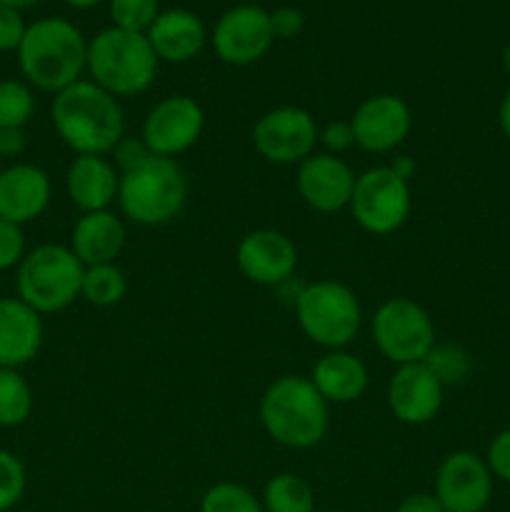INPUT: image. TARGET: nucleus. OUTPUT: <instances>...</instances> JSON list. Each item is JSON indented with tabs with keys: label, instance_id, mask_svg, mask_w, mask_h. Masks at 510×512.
Segmentation results:
<instances>
[{
	"label": "nucleus",
	"instance_id": "1",
	"mask_svg": "<svg viewBox=\"0 0 510 512\" xmlns=\"http://www.w3.org/2000/svg\"><path fill=\"white\" fill-rule=\"evenodd\" d=\"M50 118L60 140L78 155H110L125 138L118 98L93 80H78L60 90L50 105Z\"/></svg>",
	"mask_w": 510,
	"mask_h": 512
},
{
	"label": "nucleus",
	"instance_id": "2",
	"mask_svg": "<svg viewBox=\"0 0 510 512\" xmlns=\"http://www.w3.org/2000/svg\"><path fill=\"white\" fill-rule=\"evenodd\" d=\"M18 63L28 85L58 95L88 68V40L65 18L35 20L23 35Z\"/></svg>",
	"mask_w": 510,
	"mask_h": 512
},
{
	"label": "nucleus",
	"instance_id": "3",
	"mask_svg": "<svg viewBox=\"0 0 510 512\" xmlns=\"http://www.w3.org/2000/svg\"><path fill=\"white\" fill-rule=\"evenodd\" d=\"M260 423L283 448H315L328 435V403L310 378L283 375L260 398Z\"/></svg>",
	"mask_w": 510,
	"mask_h": 512
},
{
	"label": "nucleus",
	"instance_id": "4",
	"mask_svg": "<svg viewBox=\"0 0 510 512\" xmlns=\"http://www.w3.org/2000/svg\"><path fill=\"white\" fill-rule=\"evenodd\" d=\"M158 55L145 33L105 28L88 43V73L95 85L115 98L140 95L158 75Z\"/></svg>",
	"mask_w": 510,
	"mask_h": 512
},
{
	"label": "nucleus",
	"instance_id": "5",
	"mask_svg": "<svg viewBox=\"0 0 510 512\" xmlns=\"http://www.w3.org/2000/svg\"><path fill=\"white\" fill-rule=\"evenodd\" d=\"M188 200V178L173 158L145 160L140 168L120 175L118 205L128 220L145 228L178 218Z\"/></svg>",
	"mask_w": 510,
	"mask_h": 512
},
{
	"label": "nucleus",
	"instance_id": "6",
	"mask_svg": "<svg viewBox=\"0 0 510 512\" xmlns=\"http://www.w3.org/2000/svg\"><path fill=\"white\" fill-rule=\"evenodd\" d=\"M85 265L65 245L45 243L25 253L15 273L18 298L38 315L70 308L83 290Z\"/></svg>",
	"mask_w": 510,
	"mask_h": 512
},
{
	"label": "nucleus",
	"instance_id": "7",
	"mask_svg": "<svg viewBox=\"0 0 510 512\" xmlns=\"http://www.w3.org/2000/svg\"><path fill=\"white\" fill-rule=\"evenodd\" d=\"M295 315L305 338L328 350H343L363 325L358 295L335 280L310 283L295 295Z\"/></svg>",
	"mask_w": 510,
	"mask_h": 512
},
{
	"label": "nucleus",
	"instance_id": "8",
	"mask_svg": "<svg viewBox=\"0 0 510 512\" xmlns=\"http://www.w3.org/2000/svg\"><path fill=\"white\" fill-rule=\"evenodd\" d=\"M373 343L393 365L423 363L435 348V325L423 305L390 298L373 315Z\"/></svg>",
	"mask_w": 510,
	"mask_h": 512
},
{
	"label": "nucleus",
	"instance_id": "9",
	"mask_svg": "<svg viewBox=\"0 0 510 512\" xmlns=\"http://www.w3.org/2000/svg\"><path fill=\"white\" fill-rule=\"evenodd\" d=\"M350 213L355 223L370 235H390L400 230L413 208L408 178L395 173L390 165H378L355 178Z\"/></svg>",
	"mask_w": 510,
	"mask_h": 512
},
{
	"label": "nucleus",
	"instance_id": "10",
	"mask_svg": "<svg viewBox=\"0 0 510 512\" xmlns=\"http://www.w3.org/2000/svg\"><path fill=\"white\" fill-rule=\"evenodd\" d=\"M320 138L313 115L295 105H283L260 115L253 128V145L273 165H295L310 158Z\"/></svg>",
	"mask_w": 510,
	"mask_h": 512
},
{
	"label": "nucleus",
	"instance_id": "11",
	"mask_svg": "<svg viewBox=\"0 0 510 512\" xmlns=\"http://www.w3.org/2000/svg\"><path fill=\"white\" fill-rule=\"evenodd\" d=\"M205 128V113L190 95H168L150 110L140 138L150 153L173 158L193 148Z\"/></svg>",
	"mask_w": 510,
	"mask_h": 512
},
{
	"label": "nucleus",
	"instance_id": "12",
	"mask_svg": "<svg viewBox=\"0 0 510 512\" xmlns=\"http://www.w3.org/2000/svg\"><path fill=\"white\" fill-rule=\"evenodd\" d=\"M493 473L470 450L450 453L435 473V498L445 512H483L493 498Z\"/></svg>",
	"mask_w": 510,
	"mask_h": 512
},
{
	"label": "nucleus",
	"instance_id": "13",
	"mask_svg": "<svg viewBox=\"0 0 510 512\" xmlns=\"http://www.w3.org/2000/svg\"><path fill=\"white\" fill-rule=\"evenodd\" d=\"M270 13L260 5H235L220 15L213 30V48L223 63L253 65L273 45Z\"/></svg>",
	"mask_w": 510,
	"mask_h": 512
},
{
	"label": "nucleus",
	"instance_id": "14",
	"mask_svg": "<svg viewBox=\"0 0 510 512\" xmlns=\"http://www.w3.org/2000/svg\"><path fill=\"white\" fill-rule=\"evenodd\" d=\"M235 263L250 283L275 288L293 278L298 268V248L280 230L260 228L240 240L235 250Z\"/></svg>",
	"mask_w": 510,
	"mask_h": 512
},
{
	"label": "nucleus",
	"instance_id": "15",
	"mask_svg": "<svg viewBox=\"0 0 510 512\" xmlns=\"http://www.w3.org/2000/svg\"><path fill=\"white\" fill-rule=\"evenodd\" d=\"M350 125H353L355 145L365 153H390L410 135L413 115L403 98L380 93L358 105Z\"/></svg>",
	"mask_w": 510,
	"mask_h": 512
},
{
	"label": "nucleus",
	"instance_id": "16",
	"mask_svg": "<svg viewBox=\"0 0 510 512\" xmlns=\"http://www.w3.org/2000/svg\"><path fill=\"white\" fill-rule=\"evenodd\" d=\"M355 178L348 163L338 155L313 153L298 165V193L315 213H338L348 208L355 190Z\"/></svg>",
	"mask_w": 510,
	"mask_h": 512
},
{
	"label": "nucleus",
	"instance_id": "17",
	"mask_svg": "<svg viewBox=\"0 0 510 512\" xmlns=\"http://www.w3.org/2000/svg\"><path fill=\"white\" fill-rule=\"evenodd\" d=\"M443 388L438 375L425 363L398 365L388 383V408L400 423L425 425L443 408Z\"/></svg>",
	"mask_w": 510,
	"mask_h": 512
},
{
	"label": "nucleus",
	"instance_id": "18",
	"mask_svg": "<svg viewBox=\"0 0 510 512\" xmlns=\"http://www.w3.org/2000/svg\"><path fill=\"white\" fill-rule=\"evenodd\" d=\"M50 178L43 168L15 163L0 170V220L25 225L40 218L50 205Z\"/></svg>",
	"mask_w": 510,
	"mask_h": 512
},
{
	"label": "nucleus",
	"instance_id": "19",
	"mask_svg": "<svg viewBox=\"0 0 510 512\" xmlns=\"http://www.w3.org/2000/svg\"><path fill=\"white\" fill-rule=\"evenodd\" d=\"M120 173L105 155H78L65 175L68 198L80 213H100L118 200Z\"/></svg>",
	"mask_w": 510,
	"mask_h": 512
},
{
	"label": "nucleus",
	"instance_id": "20",
	"mask_svg": "<svg viewBox=\"0 0 510 512\" xmlns=\"http://www.w3.org/2000/svg\"><path fill=\"white\" fill-rule=\"evenodd\" d=\"M43 318L20 298H0V368L20 370L43 348Z\"/></svg>",
	"mask_w": 510,
	"mask_h": 512
},
{
	"label": "nucleus",
	"instance_id": "21",
	"mask_svg": "<svg viewBox=\"0 0 510 512\" xmlns=\"http://www.w3.org/2000/svg\"><path fill=\"white\" fill-rule=\"evenodd\" d=\"M150 48L165 63H190L205 45V25L195 13L183 8L160 10L148 33Z\"/></svg>",
	"mask_w": 510,
	"mask_h": 512
},
{
	"label": "nucleus",
	"instance_id": "22",
	"mask_svg": "<svg viewBox=\"0 0 510 512\" xmlns=\"http://www.w3.org/2000/svg\"><path fill=\"white\" fill-rule=\"evenodd\" d=\"M125 248V225L110 210L100 213H83L70 233V250L75 258L85 265H108L115 263Z\"/></svg>",
	"mask_w": 510,
	"mask_h": 512
},
{
	"label": "nucleus",
	"instance_id": "23",
	"mask_svg": "<svg viewBox=\"0 0 510 512\" xmlns=\"http://www.w3.org/2000/svg\"><path fill=\"white\" fill-rule=\"evenodd\" d=\"M310 380L325 403L348 405L363 398L368 390V368L363 360L345 350H330L313 365Z\"/></svg>",
	"mask_w": 510,
	"mask_h": 512
},
{
	"label": "nucleus",
	"instance_id": "24",
	"mask_svg": "<svg viewBox=\"0 0 510 512\" xmlns=\"http://www.w3.org/2000/svg\"><path fill=\"white\" fill-rule=\"evenodd\" d=\"M265 512H315V493L308 480L295 473H280L263 488Z\"/></svg>",
	"mask_w": 510,
	"mask_h": 512
},
{
	"label": "nucleus",
	"instance_id": "25",
	"mask_svg": "<svg viewBox=\"0 0 510 512\" xmlns=\"http://www.w3.org/2000/svg\"><path fill=\"white\" fill-rule=\"evenodd\" d=\"M33 413V390L20 370L0 368V428H18Z\"/></svg>",
	"mask_w": 510,
	"mask_h": 512
},
{
	"label": "nucleus",
	"instance_id": "26",
	"mask_svg": "<svg viewBox=\"0 0 510 512\" xmlns=\"http://www.w3.org/2000/svg\"><path fill=\"white\" fill-rule=\"evenodd\" d=\"M125 293H128V280H125V273L115 263L85 268L80 298L88 300L90 305L113 308L125 298Z\"/></svg>",
	"mask_w": 510,
	"mask_h": 512
},
{
	"label": "nucleus",
	"instance_id": "27",
	"mask_svg": "<svg viewBox=\"0 0 510 512\" xmlns=\"http://www.w3.org/2000/svg\"><path fill=\"white\" fill-rule=\"evenodd\" d=\"M35 113L33 90L23 80H0V130H25Z\"/></svg>",
	"mask_w": 510,
	"mask_h": 512
},
{
	"label": "nucleus",
	"instance_id": "28",
	"mask_svg": "<svg viewBox=\"0 0 510 512\" xmlns=\"http://www.w3.org/2000/svg\"><path fill=\"white\" fill-rule=\"evenodd\" d=\"M200 512H265L263 503L245 485L218 483L205 490Z\"/></svg>",
	"mask_w": 510,
	"mask_h": 512
},
{
	"label": "nucleus",
	"instance_id": "29",
	"mask_svg": "<svg viewBox=\"0 0 510 512\" xmlns=\"http://www.w3.org/2000/svg\"><path fill=\"white\" fill-rule=\"evenodd\" d=\"M160 15V0H110L113 28L130 33H148Z\"/></svg>",
	"mask_w": 510,
	"mask_h": 512
},
{
	"label": "nucleus",
	"instance_id": "30",
	"mask_svg": "<svg viewBox=\"0 0 510 512\" xmlns=\"http://www.w3.org/2000/svg\"><path fill=\"white\" fill-rule=\"evenodd\" d=\"M28 475L18 455L10 450H0V512L13 510L25 495Z\"/></svg>",
	"mask_w": 510,
	"mask_h": 512
},
{
	"label": "nucleus",
	"instance_id": "31",
	"mask_svg": "<svg viewBox=\"0 0 510 512\" xmlns=\"http://www.w3.org/2000/svg\"><path fill=\"white\" fill-rule=\"evenodd\" d=\"M425 363L430 365V370L438 375L443 385L460 383L470 370L468 353L460 348H453V345H435L428 358H425Z\"/></svg>",
	"mask_w": 510,
	"mask_h": 512
},
{
	"label": "nucleus",
	"instance_id": "32",
	"mask_svg": "<svg viewBox=\"0 0 510 512\" xmlns=\"http://www.w3.org/2000/svg\"><path fill=\"white\" fill-rule=\"evenodd\" d=\"M25 233L23 225L0 220V273L3 270H18V265L25 258Z\"/></svg>",
	"mask_w": 510,
	"mask_h": 512
},
{
	"label": "nucleus",
	"instance_id": "33",
	"mask_svg": "<svg viewBox=\"0 0 510 512\" xmlns=\"http://www.w3.org/2000/svg\"><path fill=\"white\" fill-rule=\"evenodd\" d=\"M110 155H113V165L118 168L120 175L140 168L145 160L153 158V153H150V148L145 145L143 138H128V135H125V138L115 145L113 153Z\"/></svg>",
	"mask_w": 510,
	"mask_h": 512
},
{
	"label": "nucleus",
	"instance_id": "34",
	"mask_svg": "<svg viewBox=\"0 0 510 512\" xmlns=\"http://www.w3.org/2000/svg\"><path fill=\"white\" fill-rule=\"evenodd\" d=\"M25 30L28 25H25L20 10L0 5V53H13V50L18 53Z\"/></svg>",
	"mask_w": 510,
	"mask_h": 512
},
{
	"label": "nucleus",
	"instance_id": "35",
	"mask_svg": "<svg viewBox=\"0 0 510 512\" xmlns=\"http://www.w3.org/2000/svg\"><path fill=\"white\" fill-rule=\"evenodd\" d=\"M485 463H488L493 478L510 485V428L490 440L488 453H485Z\"/></svg>",
	"mask_w": 510,
	"mask_h": 512
},
{
	"label": "nucleus",
	"instance_id": "36",
	"mask_svg": "<svg viewBox=\"0 0 510 512\" xmlns=\"http://www.w3.org/2000/svg\"><path fill=\"white\" fill-rule=\"evenodd\" d=\"M318 140L328 148L330 155L345 153V150H350L355 145L353 125H350V120H333V123H328L320 130Z\"/></svg>",
	"mask_w": 510,
	"mask_h": 512
},
{
	"label": "nucleus",
	"instance_id": "37",
	"mask_svg": "<svg viewBox=\"0 0 510 512\" xmlns=\"http://www.w3.org/2000/svg\"><path fill=\"white\" fill-rule=\"evenodd\" d=\"M270 25H273L275 38L290 40V38H295V35L303 33L305 15L300 13L298 8L283 5V8H278V10H273V13H270Z\"/></svg>",
	"mask_w": 510,
	"mask_h": 512
},
{
	"label": "nucleus",
	"instance_id": "38",
	"mask_svg": "<svg viewBox=\"0 0 510 512\" xmlns=\"http://www.w3.org/2000/svg\"><path fill=\"white\" fill-rule=\"evenodd\" d=\"M395 512H445L433 493H413L400 500Z\"/></svg>",
	"mask_w": 510,
	"mask_h": 512
},
{
	"label": "nucleus",
	"instance_id": "39",
	"mask_svg": "<svg viewBox=\"0 0 510 512\" xmlns=\"http://www.w3.org/2000/svg\"><path fill=\"white\" fill-rule=\"evenodd\" d=\"M25 150V130H0V155H20Z\"/></svg>",
	"mask_w": 510,
	"mask_h": 512
},
{
	"label": "nucleus",
	"instance_id": "40",
	"mask_svg": "<svg viewBox=\"0 0 510 512\" xmlns=\"http://www.w3.org/2000/svg\"><path fill=\"white\" fill-rule=\"evenodd\" d=\"M498 123H500V130H503L505 138L510 140V90L503 95V100H500Z\"/></svg>",
	"mask_w": 510,
	"mask_h": 512
},
{
	"label": "nucleus",
	"instance_id": "41",
	"mask_svg": "<svg viewBox=\"0 0 510 512\" xmlns=\"http://www.w3.org/2000/svg\"><path fill=\"white\" fill-rule=\"evenodd\" d=\"M63 3H68L70 8L75 10H88V8H95L98 3H103V0H63Z\"/></svg>",
	"mask_w": 510,
	"mask_h": 512
},
{
	"label": "nucleus",
	"instance_id": "42",
	"mask_svg": "<svg viewBox=\"0 0 510 512\" xmlns=\"http://www.w3.org/2000/svg\"><path fill=\"white\" fill-rule=\"evenodd\" d=\"M35 3H38V0H0V5H8V8H15V10L30 8V5Z\"/></svg>",
	"mask_w": 510,
	"mask_h": 512
},
{
	"label": "nucleus",
	"instance_id": "43",
	"mask_svg": "<svg viewBox=\"0 0 510 512\" xmlns=\"http://www.w3.org/2000/svg\"><path fill=\"white\" fill-rule=\"evenodd\" d=\"M503 65H505V70H508V75H510V43L505 45V50H503Z\"/></svg>",
	"mask_w": 510,
	"mask_h": 512
},
{
	"label": "nucleus",
	"instance_id": "44",
	"mask_svg": "<svg viewBox=\"0 0 510 512\" xmlns=\"http://www.w3.org/2000/svg\"><path fill=\"white\" fill-rule=\"evenodd\" d=\"M455 3H460V0H455Z\"/></svg>",
	"mask_w": 510,
	"mask_h": 512
},
{
	"label": "nucleus",
	"instance_id": "45",
	"mask_svg": "<svg viewBox=\"0 0 510 512\" xmlns=\"http://www.w3.org/2000/svg\"><path fill=\"white\" fill-rule=\"evenodd\" d=\"M0 158H3V155H0Z\"/></svg>",
	"mask_w": 510,
	"mask_h": 512
}]
</instances>
